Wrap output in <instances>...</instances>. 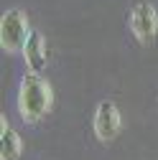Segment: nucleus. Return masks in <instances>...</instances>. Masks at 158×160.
<instances>
[{"label":"nucleus","instance_id":"nucleus-2","mask_svg":"<svg viewBox=\"0 0 158 160\" xmlns=\"http://www.w3.org/2000/svg\"><path fill=\"white\" fill-rule=\"evenodd\" d=\"M31 26H28V15L18 8H10L0 18V46L8 53H21L31 38Z\"/></svg>","mask_w":158,"mask_h":160},{"label":"nucleus","instance_id":"nucleus-5","mask_svg":"<svg viewBox=\"0 0 158 160\" xmlns=\"http://www.w3.org/2000/svg\"><path fill=\"white\" fill-rule=\"evenodd\" d=\"M23 56H26V64H28L31 74H44V69H46V38L38 31L31 33L28 43L23 48Z\"/></svg>","mask_w":158,"mask_h":160},{"label":"nucleus","instance_id":"nucleus-6","mask_svg":"<svg viewBox=\"0 0 158 160\" xmlns=\"http://www.w3.org/2000/svg\"><path fill=\"white\" fill-rule=\"evenodd\" d=\"M21 150H23L21 135H18L8 125V119L3 117L0 119V160H18L21 158Z\"/></svg>","mask_w":158,"mask_h":160},{"label":"nucleus","instance_id":"nucleus-4","mask_svg":"<svg viewBox=\"0 0 158 160\" xmlns=\"http://www.w3.org/2000/svg\"><path fill=\"white\" fill-rule=\"evenodd\" d=\"M120 127H123V117H120V109H117L115 102L105 99V102L97 104V112H94V135H97V140L110 142V140L117 137Z\"/></svg>","mask_w":158,"mask_h":160},{"label":"nucleus","instance_id":"nucleus-1","mask_svg":"<svg viewBox=\"0 0 158 160\" xmlns=\"http://www.w3.org/2000/svg\"><path fill=\"white\" fill-rule=\"evenodd\" d=\"M54 104L51 84L41 74H26L18 87V112L26 122H38L41 117L49 114Z\"/></svg>","mask_w":158,"mask_h":160},{"label":"nucleus","instance_id":"nucleus-3","mask_svg":"<svg viewBox=\"0 0 158 160\" xmlns=\"http://www.w3.org/2000/svg\"><path fill=\"white\" fill-rule=\"evenodd\" d=\"M130 31L140 43H150L158 33V13L150 3H138L130 10Z\"/></svg>","mask_w":158,"mask_h":160}]
</instances>
